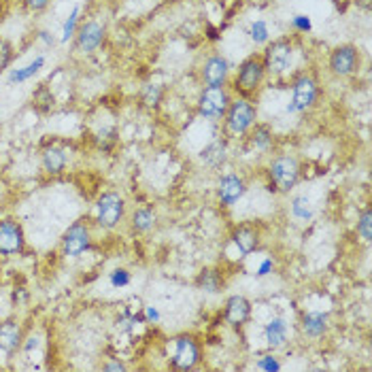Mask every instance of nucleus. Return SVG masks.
<instances>
[{
	"instance_id": "nucleus-1",
	"label": "nucleus",
	"mask_w": 372,
	"mask_h": 372,
	"mask_svg": "<svg viewBox=\"0 0 372 372\" xmlns=\"http://www.w3.org/2000/svg\"><path fill=\"white\" fill-rule=\"evenodd\" d=\"M256 119H258L256 107L247 98H238V100H232L228 111H225L223 126H225V132H228V134L243 136V134H247L251 130Z\"/></svg>"
},
{
	"instance_id": "nucleus-2",
	"label": "nucleus",
	"mask_w": 372,
	"mask_h": 372,
	"mask_svg": "<svg viewBox=\"0 0 372 372\" xmlns=\"http://www.w3.org/2000/svg\"><path fill=\"white\" fill-rule=\"evenodd\" d=\"M264 77H266V69H264L262 55L245 58L240 62L236 77H234V90L240 92L243 96L256 94L264 84Z\"/></svg>"
},
{
	"instance_id": "nucleus-3",
	"label": "nucleus",
	"mask_w": 372,
	"mask_h": 372,
	"mask_svg": "<svg viewBox=\"0 0 372 372\" xmlns=\"http://www.w3.org/2000/svg\"><path fill=\"white\" fill-rule=\"evenodd\" d=\"M268 177L275 183V188L283 194L296 188L300 179V162L294 156H279L268 166Z\"/></svg>"
},
{
	"instance_id": "nucleus-4",
	"label": "nucleus",
	"mask_w": 372,
	"mask_h": 372,
	"mask_svg": "<svg viewBox=\"0 0 372 372\" xmlns=\"http://www.w3.org/2000/svg\"><path fill=\"white\" fill-rule=\"evenodd\" d=\"M230 92L223 86H204L198 96V113L204 119H221L230 107Z\"/></svg>"
},
{
	"instance_id": "nucleus-5",
	"label": "nucleus",
	"mask_w": 372,
	"mask_h": 372,
	"mask_svg": "<svg viewBox=\"0 0 372 372\" xmlns=\"http://www.w3.org/2000/svg\"><path fill=\"white\" fill-rule=\"evenodd\" d=\"M175 351L171 358V366L175 370H194L200 362V345L192 334H179L173 338Z\"/></svg>"
},
{
	"instance_id": "nucleus-6",
	"label": "nucleus",
	"mask_w": 372,
	"mask_h": 372,
	"mask_svg": "<svg viewBox=\"0 0 372 372\" xmlns=\"http://www.w3.org/2000/svg\"><path fill=\"white\" fill-rule=\"evenodd\" d=\"M292 51H294V45L289 38H277L273 43H268L262 55L266 75H275V77L283 75L289 66V62H292Z\"/></svg>"
},
{
	"instance_id": "nucleus-7",
	"label": "nucleus",
	"mask_w": 372,
	"mask_h": 372,
	"mask_svg": "<svg viewBox=\"0 0 372 372\" xmlns=\"http://www.w3.org/2000/svg\"><path fill=\"white\" fill-rule=\"evenodd\" d=\"M96 211H98V223L102 225V228L113 230L123 219V213H126V202H123V198L117 192H105L96 202Z\"/></svg>"
},
{
	"instance_id": "nucleus-8",
	"label": "nucleus",
	"mask_w": 372,
	"mask_h": 372,
	"mask_svg": "<svg viewBox=\"0 0 372 372\" xmlns=\"http://www.w3.org/2000/svg\"><path fill=\"white\" fill-rule=\"evenodd\" d=\"M327 69L334 77H351L360 69V49L351 43L334 47L327 60Z\"/></svg>"
},
{
	"instance_id": "nucleus-9",
	"label": "nucleus",
	"mask_w": 372,
	"mask_h": 372,
	"mask_svg": "<svg viewBox=\"0 0 372 372\" xmlns=\"http://www.w3.org/2000/svg\"><path fill=\"white\" fill-rule=\"evenodd\" d=\"M319 98V86L311 75H300L294 81V98L289 111H308L315 107V102Z\"/></svg>"
},
{
	"instance_id": "nucleus-10",
	"label": "nucleus",
	"mask_w": 372,
	"mask_h": 372,
	"mask_svg": "<svg viewBox=\"0 0 372 372\" xmlns=\"http://www.w3.org/2000/svg\"><path fill=\"white\" fill-rule=\"evenodd\" d=\"M26 247L22 225L13 219L0 221V256H19Z\"/></svg>"
},
{
	"instance_id": "nucleus-11",
	"label": "nucleus",
	"mask_w": 372,
	"mask_h": 372,
	"mask_svg": "<svg viewBox=\"0 0 372 372\" xmlns=\"http://www.w3.org/2000/svg\"><path fill=\"white\" fill-rule=\"evenodd\" d=\"M90 249V228L86 221H75L62 236V251L69 258H79Z\"/></svg>"
},
{
	"instance_id": "nucleus-12",
	"label": "nucleus",
	"mask_w": 372,
	"mask_h": 372,
	"mask_svg": "<svg viewBox=\"0 0 372 372\" xmlns=\"http://www.w3.org/2000/svg\"><path fill=\"white\" fill-rule=\"evenodd\" d=\"M105 26L98 22H86L77 32H75V49L81 53H92L96 51L102 40H105Z\"/></svg>"
},
{
	"instance_id": "nucleus-13",
	"label": "nucleus",
	"mask_w": 372,
	"mask_h": 372,
	"mask_svg": "<svg viewBox=\"0 0 372 372\" xmlns=\"http://www.w3.org/2000/svg\"><path fill=\"white\" fill-rule=\"evenodd\" d=\"M223 317L228 321V325L232 327H243L251 317V302L247 300L245 296H230L225 300V311Z\"/></svg>"
},
{
	"instance_id": "nucleus-14",
	"label": "nucleus",
	"mask_w": 372,
	"mask_h": 372,
	"mask_svg": "<svg viewBox=\"0 0 372 372\" xmlns=\"http://www.w3.org/2000/svg\"><path fill=\"white\" fill-rule=\"evenodd\" d=\"M230 66H228V60L221 58V55H211L204 60L202 64V81L206 86H225V79H228Z\"/></svg>"
},
{
	"instance_id": "nucleus-15",
	"label": "nucleus",
	"mask_w": 372,
	"mask_h": 372,
	"mask_svg": "<svg viewBox=\"0 0 372 372\" xmlns=\"http://www.w3.org/2000/svg\"><path fill=\"white\" fill-rule=\"evenodd\" d=\"M245 192H247V183L238 175H225L217 185V196L225 206H232L234 202H238L245 196Z\"/></svg>"
},
{
	"instance_id": "nucleus-16",
	"label": "nucleus",
	"mask_w": 372,
	"mask_h": 372,
	"mask_svg": "<svg viewBox=\"0 0 372 372\" xmlns=\"http://www.w3.org/2000/svg\"><path fill=\"white\" fill-rule=\"evenodd\" d=\"M232 240H234L236 249H238L243 256L253 253L258 247H260V234H258V230L253 228V225H249V223L236 225L234 232H232Z\"/></svg>"
},
{
	"instance_id": "nucleus-17",
	"label": "nucleus",
	"mask_w": 372,
	"mask_h": 372,
	"mask_svg": "<svg viewBox=\"0 0 372 372\" xmlns=\"http://www.w3.org/2000/svg\"><path fill=\"white\" fill-rule=\"evenodd\" d=\"M19 345H22V325L13 319L0 321V351L13 354Z\"/></svg>"
},
{
	"instance_id": "nucleus-18",
	"label": "nucleus",
	"mask_w": 372,
	"mask_h": 372,
	"mask_svg": "<svg viewBox=\"0 0 372 372\" xmlns=\"http://www.w3.org/2000/svg\"><path fill=\"white\" fill-rule=\"evenodd\" d=\"M196 287L200 289V292H206V294H219L223 289V277L219 271H215V268H206V271H202L196 279Z\"/></svg>"
},
{
	"instance_id": "nucleus-19",
	"label": "nucleus",
	"mask_w": 372,
	"mask_h": 372,
	"mask_svg": "<svg viewBox=\"0 0 372 372\" xmlns=\"http://www.w3.org/2000/svg\"><path fill=\"white\" fill-rule=\"evenodd\" d=\"M302 332L311 338H319L327 332V317L323 313H306L302 317Z\"/></svg>"
},
{
	"instance_id": "nucleus-20",
	"label": "nucleus",
	"mask_w": 372,
	"mask_h": 372,
	"mask_svg": "<svg viewBox=\"0 0 372 372\" xmlns=\"http://www.w3.org/2000/svg\"><path fill=\"white\" fill-rule=\"evenodd\" d=\"M66 166V153L60 147H47L43 151V169L49 175H60Z\"/></svg>"
},
{
	"instance_id": "nucleus-21",
	"label": "nucleus",
	"mask_w": 372,
	"mask_h": 372,
	"mask_svg": "<svg viewBox=\"0 0 372 372\" xmlns=\"http://www.w3.org/2000/svg\"><path fill=\"white\" fill-rule=\"evenodd\" d=\"M266 340L273 349H279V347L285 345V340H287V323H285V319H281V317L271 319V323L266 325Z\"/></svg>"
},
{
	"instance_id": "nucleus-22",
	"label": "nucleus",
	"mask_w": 372,
	"mask_h": 372,
	"mask_svg": "<svg viewBox=\"0 0 372 372\" xmlns=\"http://www.w3.org/2000/svg\"><path fill=\"white\" fill-rule=\"evenodd\" d=\"M200 160L206 164V166H211V169L221 166V164L225 162V142H221V140L211 142L209 147H204L200 151Z\"/></svg>"
},
{
	"instance_id": "nucleus-23",
	"label": "nucleus",
	"mask_w": 372,
	"mask_h": 372,
	"mask_svg": "<svg viewBox=\"0 0 372 372\" xmlns=\"http://www.w3.org/2000/svg\"><path fill=\"white\" fill-rule=\"evenodd\" d=\"M273 140H275V136H273L271 126H266V123H258V121H256L253 126H251V145H253V147L266 151V149L273 147Z\"/></svg>"
},
{
	"instance_id": "nucleus-24",
	"label": "nucleus",
	"mask_w": 372,
	"mask_h": 372,
	"mask_svg": "<svg viewBox=\"0 0 372 372\" xmlns=\"http://www.w3.org/2000/svg\"><path fill=\"white\" fill-rule=\"evenodd\" d=\"M32 105L38 113H49L55 107V98L49 90V86H38L32 94Z\"/></svg>"
},
{
	"instance_id": "nucleus-25",
	"label": "nucleus",
	"mask_w": 372,
	"mask_h": 372,
	"mask_svg": "<svg viewBox=\"0 0 372 372\" xmlns=\"http://www.w3.org/2000/svg\"><path fill=\"white\" fill-rule=\"evenodd\" d=\"M156 225V213L151 209H136L132 215V230L142 234V232H149Z\"/></svg>"
},
{
	"instance_id": "nucleus-26",
	"label": "nucleus",
	"mask_w": 372,
	"mask_h": 372,
	"mask_svg": "<svg viewBox=\"0 0 372 372\" xmlns=\"http://www.w3.org/2000/svg\"><path fill=\"white\" fill-rule=\"evenodd\" d=\"M162 96H164V88L162 86H145L142 92H140V102L145 109H158L160 102H162Z\"/></svg>"
},
{
	"instance_id": "nucleus-27",
	"label": "nucleus",
	"mask_w": 372,
	"mask_h": 372,
	"mask_svg": "<svg viewBox=\"0 0 372 372\" xmlns=\"http://www.w3.org/2000/svg\"><path fill=\"white\" fill-rule=\"evenodd\" d=\"M45 64V58H36L30 66H26L24 71H13L11 73V84H15V81H26V79H30L32 75H36L38 73V69Z\"/></svg>"
},
{
	"instance_id": "nucleus-28",
	"label": "nucleus",
	"mask_w": 372,
	"mask_h": 372,
	"mask_svg": "<svg viewBox=\"0 0 372 372\" xmlns=\"http://www.w3.org/2000/svg\"><path fill=\"white\" fill-rule=\"evenodd\" d=\"M370 225H372V211H370V209H364L362 215H360V219H358V234H360L364 240H370V238H372Z\"/></svg>"
},
{
	"instance_id": "nucleus-29",
	"label": "nucleus",
	"mask_w": 372,
	"mask_h": 372,
	"mask_svg": "<svg viewBox=\"0 0 372 372\" xmlns=\"http://www.w3.org/2000/svg\"><path fill=\"white\" fill-rule=\"evenodd\" d=\"M13 60V47L7 38H0V73H5Z\"/></svg>"
},
{
	"instance_id": "nucleus-30",
	"label": "nucleus",
	"mask_w": 372,
	"mask_h": 372,
	"mask_svg": "<svg viewBox=\"0 0 372 372\" xmlns=\"http://www.w3.org/2000/svg\"><path fill=\"white\" fill-rule=\"evenodd\" d=\"M77 19H79V7L73 9V13L69 15L66 24H64V30H62V40H64V43H66L69 38L75 36V32H77Z\"/></svg>"
},
{
	"instance_id": "nucleus-31",
	"label": "nucleus",
	"mask_w": 372,
	"mask_h": 372,
	"mask_svg": "<svg viewBox=\"0 0 372 372\" xmlns=\"http://www.w3.org/2000/svg\"><path fill=\"white\" fill-rule=\"evenodd\" d=\"M251 38H253V43H258V45L268 43V26L264 22H256L251 26Z\"/></svg>"
},
{
	"instance_id": "nucleus-32",
	"label": "nucleus",
	"mask_w": 372,
	"mask_h": 372,
	"mask_svg": "<svg viewBox=\"0 0 372 372\" xmlns=\"http://www.w3.org/2000/svg\"><path fill=\"white\" fill-rule=\"evenodd\" d=\"M292 211L298 219H308L311 217V211H308V200L306 198H294Z\"/></svg>"
},
{
	"instance_id": "nucleus-33",
	"label": "nucleus",
	"mask_w": 372,
	"mask_h": 372,
	"mask_svg": "<svg viewBox=\"0 0 372 372\" xmlns=\"http://www.w3.org/2000/svg\"><path fill=\"white\" fill-rule=\"evenodd\" d=\"M130 283V273L123 271V268H117V271L111 273V285L113 287H126Z\"/></svg>"
},
{
	"instance_id": "nucleus-34",
	"label": "nucleus",
	"mask_w": 372,
	"mask_h": 372,
	"mask_svg": "<svg viewBox=\"0 0 372 372\" xmlns=\"http://www.w3.org/2000/svg\"><path fill=\"white\" fill-rule=\"evenodd\" d=\"M292 26L296 30H300V32H308V30H311V19H308L306 15H296L292 19Z\"/></svg>"
},
{
	"instance_id": "nucleus-35",
	"label": "nucleus",
	"mask_w": 372,
	"mask_h": 372,
	"mask_svg": "<svg viewBox=\"0 0 372 372\" xmlns=\"http://www.w3.org/2000/svg\"><path fill=\"white\" fill-rule=\"evenodd\" d=\"M258 366H260L262 370H281V364H279L273 356H264V358L258 362Z\"/></svg>"
},
{
	"instance_id": "nucleus-36",
	"label": "nucleus",
	"mask_w": 372,
	"mask_h": 372,
	"mask_svg": "<svg viewBox=\"0 0 372 372\" xmlns=\"http://www.w3.org/2000/svg\"><path fill=\"white\" fill-rule=\"evenodd\" d=\"M49 3H51V0H24L26 9H30V11H34V13H38V11H45Z\"/></svg>"
},
{
	"instance_id": "nucleus-37",
	"label": "nucleus",
	"mask_w": 372,
	"mask_h": 372,
	"mask_svg": "<svg viewBox=\"0 0 372 372\" xmlns=\"http://www.w3.org/2000/svg\"><path fill=\"white\" fill-rule=\"evenodd\" d=\"M271 266H273V262H271V260H266V262L262 264V268H260V273H258V275H260V277H264L268 271H271Z\"/></svg>"
},
{
	"instance_id": "nucleus-38",
	"label": "nucleus",
	"mask_w": 372,
	"mask_h": 372,
	"mask_svg": "<svg viewBox=\"0 0 372 372\" xmlns=\"http://www.w3.org/2000/svg\"><path fill=\"white\" fill-rule=\"evenodd\" d=\"M158 317H160V315H158V311H156V308H151V306H149V308H147V319L158 321Z\"/></svg>"
},
{
	"instance_id": "nucleus-39",
	"label": "nucleus",
	"mask_w": 372,
	"mask_h": 372,
	"mask_svg": "<svg viewBox=\"0 0 372 372\" xmlns=\"http://www.w3.org/2000/svg\"><path fill=\"white\" fill-rule=\"evenodd\" d=\"M105 370H126V366L123 364H107Z\"/></svg>"
}]
</instances>
